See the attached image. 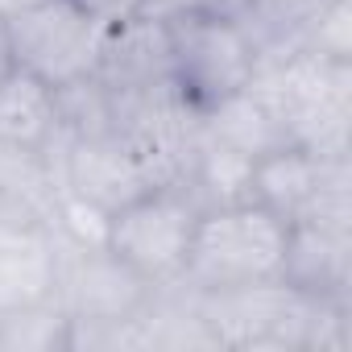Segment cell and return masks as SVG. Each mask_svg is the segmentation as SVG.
Returning <instances> with one entry per match:
<instances>
[{
    "mask_svg": "<svg viewBox=\"0 0 352 352\" xmlns=\"http://www.w3.org/2000/svg\"><path fill=\"white\" fill-rule=\"evenodd\" d=\"M249 91L274 108L290 133V145H302L319 157H348L352 63L294 50L286 58L261 63L249 79Z\"/></svg>",
    "mask_w": 352,
    "mask_h": 352,
    "instance_id": "obj_1",
    "label": "cell"
},
{
    "mask_svg": "<svg viewBox=\"0 0 352 352\" xmlns=\"http://www.w3.org/2000/svg\"><path fill=\"white\" fill-rule=\"evenodd\" d=\"M286 220L257 199L204 212L191 236L183 282L191 290H224L278 278L286 249Z\"/></svg>",
    "mask_w": 352,
    "mask_h": 352,
    "instance_id": "obj_2",
    "label": "cell"
},
{
    "mask_svg": "<svg viewBox=\"0 0 352 352\" xmlns=\"http://www.w3.org/2000/svg\"><path fill=\"white\" fill-rule=\"evenodd\" d=\"M315 298L282 278L195 290V311L208 323L216 348L232 352H302Z\"/></svg>",
    "mask_w": 352,
    "mask_h": 352,
    "instance_id": "obj_3",
    "label": "cell"
},
{
    "mask_svg": "<svg viewBox=\"0 0 352 352\" xmlns=\"http://www.w3.org/2000/svg\"><path fill=\"white\" fill-rule=\"evenodd\" d=\"M13 67L38 75L50 87H67L96 71L108 25L96 21L79 0H38L5 21Z\"/></svg>",
    "mask_w": 352,
    "mask_h": 352,
    "instance_id": "obj_4",
    "label": "cell"
},
{
    "mask_svg": "<svg viewBox=\"0 0 352 352\" xmlns=\"http://www.w3.org/2000/svg\"><path fill=\"white\" fill-rule=\"evenodd\" d=\"M54 298L67 311L71 327H112L137 315L157 290L108 245H79L54 232Z\"/></svg>",
    "mask_w": 352,
    "mask_h": 352,
    "instance_id": "obj_5",
    "label": "cell"
},
{
    "mask_svg": "<svg viewBox=\"0 0 352 352\" xmlns=\"http://www.w3.org/2000/svg\"><path fill=\"white\" fill-rule=\"evenodd\" d=\"M199 216L204 212L183 187H153L129 208L108 216L104 245L120 261H129L137 274H145L153 286H166V282H179L187 270Z\"/></svg>",
    "mask_w": 352,
    "mask_h": 352,
    "instance_id": "obj_6",
    "label": "cell"
},
{
    "mask_svg": "<svg viewBox=\"0 0 352 352\" xmlns=\"http://www.w3.org/2000/svg\"><path fill=\"white\" fill-rule=\"evenodd\" d=\"M170 50H174V83L199 108L249 87L257 71V50L245 30L224 13H170Z\"/></svg>",
    "mask_w": 352,
    "mask_h": 352,
    "instance_id": "obj_7",
    "label": "cell"
},
{
    "mask_svg": "<svg viewBox=\"0 0 352 352\" xmlns=\"http://www.w3.org/2000/svg\"><path fill=\"white\" fill-rule=\"evenodd\" d=\"M42 153L50 157L54 187L91 204L104 216H112V212L129 208L133 199H141L145 191H153L145 162L120 137H67L58 129V137Z\"/></svg>",
    "mask_w": 352,
    "mask_h": 352,
    "instance_id": "obj_8",
    "label": "cell"
},
{
    "mask_svg": "<svg viewBox=\"0 0 352 352\" xmlns=\"http://www.w3.org/2000/svg\"><path fill=\"white\" fill-rule=\"evenodd\" d=\"M91 75L108 91H145L153 83L174 79V50H170L166 17L137 13V17L108 25Z\"/></svg>",
    "mask_w": 352,
    "mask_h": 352,
    "instance_id": "obj_9",
    "label": "cell"
},
{
    "mask_svg": "<svg viewBox=\"0 0 352 352\" xmlns=\"http://www.w3.org/2000/svg\"><path fill=\"white\" fill-rule=\"evenodd\" d=\"M54 232L42 220L0 216V311L54 294Z\"/></svg>",
    "mask_w": 352,
    "mask_h": 352,
    "instance_id": "obj_10",
    "label": "cell"
},
{
    "mask_svg": "<svg viewBox=\"0 0 352 352\" xmlns=\"http://www.w3.org/2000/svg\"><path fill=\"white\" fill-rule=\"evenodd\" d=\"M278 278L311 298H352V236L290 224Z\"/></svg>",
    "mask_w": 352,
    "mask_h": 352,
    "instance_id": "obj_11",
    "label": "cell"
},
{
    "mask_svg": "<svg viewBox=\"0 0 352 352\" xmlns=\"http://www.w3.org/2000/svg\"><path fill=\"white\" fill-rule=\"evenodd\" d=\"M327 162L331 157H319L302 145H282V149L257 157L253 162V199L261 208H270L274 216H282L286 224H294L307 212V204L315 199Z\"/></svg>",
    "mask_w": 352,
    "mask_h": 352,
    "instance_id": "obj_12",
    "label": "cell"
},
{
    "mask_svg": "<svg viewBox=\"0 0 352 352\" xmlns=\"http://www.w3.org/2000/svg\"><path fill=\"white\" fill-rule=\"evenodd\" d=\"M58 137V96L38 75L9 67L0 75V145L46 149Z\"/></svg>",
    "mask_w": 352,
    "mask_h": 352,
    "instance_id": "obj_13",
    "label": "cell"
},
{
    "mask_svg": "<svg viewBox=\"0 0 352 352\" xmlns=\"http://www.w3.org/2000/svg\"><path fill=\"white\" fill-rule=\"evenodd\" d=\"M204 133L216 137L220 145H228V149L253 157V162L265 157V153H274V149H282V145H290L286 124H282V120L274 116V108H270L257 91H249V87H241V91L216 100L212 108H204Z\"/></svg>",
    "mask_w": 352,
    "mask_h": 352,
    "instance_id": "obj_14",
    "label": "cell"
},
{
    "mask_svg": "<svg viewBox=\"0 0 352 352\" xmlns=\"http://www.w3.org/2000/svg\"><path fill=\"white\" fill-rule=\"evenodd\" d=\"M179 187L195 199L199 212L249 204L253 199V157H245V153H236L204 133L195 145V157L187 166V179Z\"/></svg>",
    "mask_w": 352,
    "mask_h": 352,
    "instance_id": "obj_15",
    "label": "cell"
},
{
    "mask_svg": "<svg viewBox=\"0 0 352 352\" xmlns=\"http://www.w3.org/2000/svg\"><path fill=\"white\" fill-rule=\"evenodd\" d=\"M331 5V0H245L232 13V21L245 30V38L257 50V67L286 58L298 50L302 30Z\"/></svg>",
    "mask_w": 352,
    "mask_h": 352,
    "instance_id": "obj_16",
    "label": "cell"
},
{
    "mask_svg": "<svg viewBox=\"0 0 352 352\" xmlns=\"http://www.w3.org/2000/svg\"><path fill=\"white\" fill-rule=\"evenodd\" d=\"M63 348H71V319L54 294L0 311V352H63Z\"/></svg>",
    "mask_w": 352,
    "mask_h": 352,
    "instance_id": "obj_17",
    "label": "cell"
},
{
    "mask_svg": "<svg viewBox=\"0 0 352 352\" xmlns=\"http://www.w3.org/2000/svg\"><path fill=\"white\" fill-rule=\"evenodd\" d=\"M294 224H315V228L352 236V162L348 157H331L327 162L315 199L307 204V212Z\"/></svg>",
    "mask_w": 352,
    "mask_h": 352,
    "instance_id": "obj_18",
    "label": "cell"
},
{
    "mask_svg": "<svg viewBox=\"0 0 352 352\" xmlns=\"http://www.w3.org/2000/svg\"><path fill=\"white\" fill-rule=\"evenodd\" d=\"M352 348V298H315L302 352H348Z\"/></svg>",
    "mask_w": 352,
    "mask_h": 352,
    "instance_id": "obj_19",
    "label": "cell"
},
{
    "mask_svg": "<svg viewBox=\"0 0 352 352\" xmlns=\"http://www.w3.org/2000/svg\"><path fill=\"white\" fill-rule=\"evenodd\" d=\"M298 50L352 63V5H348V0H331V5L302 30Z\"/></svg>",
    "mask_w": 352,
    "mask_h": 352,
    "instance_id": "obj_20",
    "label": "cell"
},
{
    "mask_svg": "<svg viewBox=\"0 0 352 352\" xmlns=\"http://www.w3.org/2000/svg\"><path fill=\"white\" fill-rule=\"evenodd\" d=\"M241 5L245 0H153L149 13H157V17H170V13H224V17H232Z\"/></svg>",
    "mask_w": 352,
    "mask_h": 352,
    "instance_id": "obj_21",
    "label": "cell"
},
{
    "mask_svg": "<svg viewBox=\"0 0 352 352\" xmlns=\"http://www.w3.org/2000/svg\"><path fill=\"white\" fill-rule=\"evenodd\" d=\"M79 5L96 17V21H104V25H116V21H124V17H137V13H149V5L153 0H79Z\"/></svg>",
    "mask_w": 352,
    "mask_h": 352,
    "instance_id": "obj_22",
    "label": "cell"
},
{
    "mask_svg": "<svg viewBox=\"0 0 352 352\" xmlns=\"http://www.w3.org/2000/svg\"><path fill=\"white\" fill-rule=\"evenodd\" d=\"M13 67V54H9V34H5V17H0V75Z\"/></svg>",
    "mask_w": 352,
    "mask_h": 352,
    "instance_id": "obj_23",
    "label": "cell"
},
{
    "mask_svg": "<svg viewBox=\"0 0 352 352\" xmlns=\"http://www.w3.org/2000/svg\"><path fill=\"white\" fill-rule=\"evenodd\" d=\"M38 5V0H0V17H13V13H21V9H34Z\"/></svg>",
    "mask_w": 352,
    "mask_h": 352,
    "instance_id": "obj_24",
    "label": "cell"
}]
</instances>
